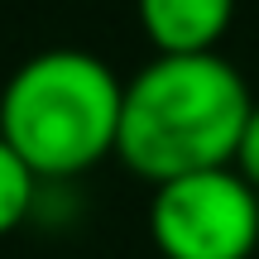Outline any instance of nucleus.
<instances>
[{"label": "nucleus", "instance_id": "1", "mask_svg": "<svg viewBox=\"0 0 259 259\" xmlns=\"http://www.w3.org/2000/svg\"><path fill=\"white\" fill-rule=\"evenodd\" d=\"M250 111V82L221 53H158L125 82L115 158L154 187L226 168Z\"/></svg>", "mask_w": 259, "mask_h": 259}, {"label": "nucleus", "instance_id": "2", "mask_svg": "<svg viewBox=\"0 0 259 259\" xmlns=\"http://www.w3.org/2000/svg\"><path fill=\"white\" fill-rule=\"evenodd\" d=\"M125 82L87 48H44L0 87V135L38 173L72 183L115 154Z\"/></svg>", "mask_w": 259, "mask_h": 259}, {"label": "nucleus", "instance_id": "3", "mask_svg": "<svg viewBox=\"0 0 259 259\" xmlns=\"http://www.w3.org/2000/svg\"><path fill=\"white\" fill-rule=\"evenodd\" d=\"M149 240L163 259H250L259 245V192L231 163L168 178L149 202Z\"/></svg>", "mask_w": 259, "mask_h": 259}, {"label": "nucleus", "instance_id": "4", "mask_svg": "<svg viewBox=\"0 0 259 259\" xmlns=\"http://www.w3.org/2000/svg\"><path fill=\"white\" fill-rule=\"evenodd\" d=\"M240 0H135V19L154 53H216Z\"/></svg>", "mask_w": 259, "mask_h": 259}, {"label": "nucleus", "instance_id": "5", "mask_svg": "<svg viewBox=\"0 0 259 259\" xmlns=\"http://www.w3.org/2000/svg\"><path fill=\"white\" fill-rule=\"evenodd\" d=\"M38 187H44L38 173L5 144V135H0V235L19 231V226L29 221V211H34V202H38Z\"/></svg>", "mask_w": 259, "mask_h": 259}, {"label": "nucleus", "instance_id": "6", "mask_svg": "<svg viewBox=\"0 0 259 259\" xmlns=\"http://www.w3.org/2000/svg\"><path fill=\"white\" fill-rule=\"evenodd\" d=\"M231 168L245 178V183L259 192V101H254V111H250V120H245L240 130V144H235V158H231Z\"/></svg>", "mask_w": 259, "mask_h": 259}]
</instances>
